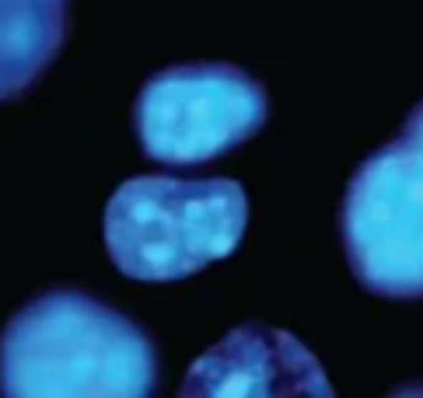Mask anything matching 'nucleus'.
<instances>
[{
	"mask_svg": "<svg viewBox=\"0 0 423 398\" xmlns=\"http://www.w3.org/2000/svg\"><path fill=\"white\" fill-rule=\"evenodd\" d=\"M158 353L144 328L81 290L28 301L0 335V395L147 398Z\"/></svg>",
	"mask_w": 423,
	"mask_h": 398,
	"instance_id": "obj_1",
	"label": "nucleus"
},
{
	"mask_svg": "<svg viewBox=\"0 0 423 398\" xmlns=\"http://www.w3.org/2000/svg\"><path fill=\"white\" fill-rule=\"evenodd\" d=\"M249 199L235 178H127L105 206V248L129 279L171 283L227 259L245 235Z\"/></svg>",
	"mask_w": 423,
	"mask_h": 398,
	"instance_id": "obj_2",
	"label": "nucleus"
},
{
	"mask_svg": "<svg viewBox=\"0 0 423 398\" xmlns=\"http://www.w3.org/2000/svg\"><path fill=\"white\" fill-rule=\"evenodd\" d=\"M353 276L392 301L423 297V98L402 133L360 161L339 206Z\"/></svg>",
	"mask_w": 423,
	"mask_h": 398,
	"instance_id": "obj_3",
	"label": "nucleus"
},
{
	"mask_svg": "<svg viewBox=\"0 0 423 398\" xmlns=\"http://www.w3.org/2000/svg\"><path fill=\"white\" fill-rule=\"evenodd\" d=\"M266 87L231 63H175L136 95V136L151 161L207 164L255 136L266 122Z\"/></svg>",
	"mask_w": 423,
	"mask_h": 398,
	"instance_id": "obj_4",
	"label": "nucleus"
},
{
	"mask_svg": "<svg viewBox=\"0 0 423 398\" xmlns=\"http://www.w3.org/2000/svg\"><path fill=\"white\" fill-rule=\"evenodd\" d=\"M178 392L186 398L333 395V384L301 339L249 321L196 360Z\"/></svg>",
	"mask_w": 423,
	"mask_h": 398,
	"instance_id": "obj_5",
	"label": "nucleus"
},
{
	"mask_svg": "<svg viewBox=\"0 0 423 398\" xmlns=\"http://www.w3.org/2000/svg\"><path fill=\"white\" fill-rule=\"evenodd\" d=\"M70 0H0V102L45 74L67 39Z\"/></svg>",
	"mask_w": 423,
	"mask_h": 398,
	"instance_id": "obj_6",
	"label": "nucleus"
}]
</instances>
